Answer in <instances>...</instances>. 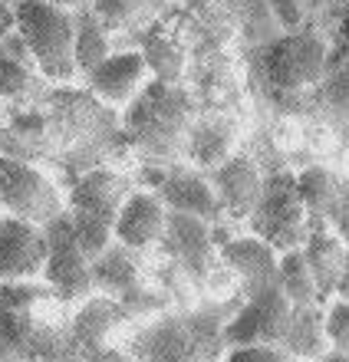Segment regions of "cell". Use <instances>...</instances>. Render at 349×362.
<instances>
[{
  "label": "cell",
  "mask_w": 349,
  "mask_h": 362,
  "mask_svg": "<svg viewBox=\"0 0 349 362\" xmlns=\"http://www.w3.org/2000/svg\"><path fill=\"white\" fill-rule=\"evenodd\" d=\"M280 349L300 362H320L330 353V339H326V326H323V303L293 306Z\"/></svg>",
  "instance_id": "19"
},
{
  "label": "cell",
  "mask_w": 349,
  "mask_h": 362,
  "mask_svg": "<svg viewBox=\"0 0 349 362\" xmlns=\"http://www.w3.org/2000/svg\"><path fill=\"white\" fill-rule=\"evenodd\" d=\"M191 115H195L191 95L178 83L151 79L129 103L125 129H129L139 148H145L149 155H159V158H171V155L185 152Z\"/></svg>",
  "instance_id": "2"
},
{
  "label": "cell",
  "mask_w": 349,
  "mask_h": 362,
  "mask_svg": "<svg viewBox=\"0 0 349 362\" xmlns=\"http://www.w3.org/2000/svg\"><path fill=\"white\" fill-rule=\"evenodd\" d=\"M330 53H326V66L333 63H349V10L340 17V23L333 27V37H326Z\"/></svg>",
  "instance_id": "32"
},
{
  "label": "cell",
  "mask_w": 349,
  "mask_h": 362,
  "mask_svg": "<svg viewBox=\"0 0 349 362\" xmlns=\"http://www.w3.org/2000/svg\"><path fill=\"white\" fill-rule=\"evenodd\" d=\"M135 362H214L191 329L188 316H161L132 343Z\"/></svg>",
  "instance_id": "10"
},
{
  "label": "cell",
  "mask_w": 349,
  "mask_h": 362,
  "mask_svg": "<svg viewBox=\"0 0 349 362\" xmlns=\"http://www.w3.org/2000/svg\"><path fill=\"white\" fill-rule=\"evenodd\" d=\"M151 83V69L142 49H113L99 66L86 76L89 93L105 105H129Z\"/></svg>",
  "instance_id": "11"
},
{
  "label": "cell",
  "mask_w": 349,
  "mask_h": 362,
  "mask_svg": "<svg viewBox=\"0 0 349 362\" xmlns=\"http://www.w3.org/2000/svg\"><path fill=\"white\" fill-rule=\"evenodd\" d=\"M139 49L151 69V79H159V83H181V73H185V47L178 43V37H171L165 27L151 23V27L142 33Z\"/></svg>",
  "instance_id": "23"
},
{
  "label": "cell",
  "mask_w": 349,
  "mask_h": 362,
  "mask_svg": "<svg viewBox=\"0 0 349 362\" xmlns=\"http://www.w3.org/2000/svg\"><path fill=\"white\" fill-rule=\"evenodd\" d=\"M227 10H231V20H234V30L244 37L247 47H264L274 37H280L283 27L277 23L274 10L267 0H224Z\"/></svg>",
  "instance_id": "25"
},
{
  "label": "cell",
  "mask_w": 349,
  "mask_h": 362,
  "mask_svg": "<svg viewBox=\"0 0 349 362\" xmlns=\"http://www.w3.org/2000/svg\"><path fill=\"white\" fill-rule=\"evenodd\" d=\"M30 86H33V69L23 63V57L0 53V95L17 99V95L30 93Z\"/></svg>",
  "instance_id": "30"
},
{
  "label": "cell",
  "mask_w": 349,
  "mask_h": 362,
  "mask_svg": "<svg viewBox=\"0 0 349 362\" xmlns=\"http://www.w3.org/2000/svg\"><path fill=\"white\" fill-rule=\"evenodd\" d=\"M293 181H297V194H300L307 214L310 218H330L333 204L340 198L343 175L326 168V165H307L303 172L293 175Z\"/></svg>",
  "instance_id": "24"
},
{
  "label": "cell",
  "mask_w": 349,
  "mask_h": 362,
  "mask_svg": "<svg viewBox=\"0 0 349 362\" xmlns=\"http://www.w3.org/2000/svg\"><path fill=\"white\" fill-rule=\"evenodd\" d=\"M267 4H270L277 23H280L283 30H300V27H307V13H303V4H300V0H267Z\"/></svg>",
  "instance_id": "33"
},
{
  "label": "cell",
  "mask_w": 349,
  "mask_h": 362,
  "mask_svg": "<svg viewBox=\"0 0 349 362\" xmlns=\"http://www.w3.org/2000/svg\"><path fill=\"white\" fill-rule=\"evenodd\" d=\"M234 142H237V125L231 119H224V115H211V119L188 125L185 155L195 162V168L211 172L214 165H221L224 158L234 155Z\"/></svg>",
  "instance_id": "18"
},
{
  "label": "cell",
  "mask_w": 349,
  "mask_h": 362,
  "mask_svg": "<svg viewBox=\"0 0 349 362\" xmlns=\"http://www.w3.org/2000/svg\"><path fill=\"white\" fill-rule=\"evenodd\" d=\"M277 286H280L283 296H287L293 306L320 303L316 284H313V274H310V264L303 257V247L283 250L280 254V264H277Z\"/></svg>",
  "instance_id": "26"
},
{
  "label": "cell",
  "mask_w": 349,
  "mask_h": 362,
  "mask_svg": "<svg viewBox=\"0 0 349 362\" xmlns=\"http://www.w3.org/2000/svg\"><path fill=\"white\" fill-rule=\"evenodd\" d=\"M67 218H69V228H73L76 240H79V247H83V254L89 260H96L115 240L113 221L86 214V211H67Z\"/></svg>",
  "instance_id": "27"
},
{
  "label": "cell",
  "mask_w": 349,
  "mask_h": 362,
  "mask_svg": "<svg viewBox=\"0 0 349 362\" xmlns=\"http://www.w3.org/2000/svg\"><path fill=\"white\" fill-rule=\"evenodd\" d=\"M50 4H57V7H67V10H79V7H89L93 0H50Z\"/></svg>",
  "instance_id": "37"
},
{
  "label": "cell",
  "mask_w": 349,
  "mask_h": 362,
  "mask_svg": "<svg viewBox=\"0 0 349 362\" xmlns=\"http://www.w3.org/2000/svg\"><path fill=\"white\" fill-rule=\"evenodd\" d=\"M257 73L267 93L274 95L280 105L293 109L297 103L310 99L316 103V89L326 73V53L330 43L323 33L310 27L283 30L280 37L257 47Z\"/></svg>",
  "instance_id": "1"
},
{
  "label": "cell",
  "mask_w": 349,
  "mask_h": 362,
  "mask_svg": "<svg viewBox=\"0 0 349 362\" xmlns=\"http://www.w3.org/2000/svg\"><path fill=\"white\" fill-rule=\"evenodd\" d=\"M47 228L0 214V284L37 280L47 264Z\"/></svg>",
  "instance_id": "9"
},
{
  "label": "cell",
  "mask_w": 349,
  "mask_h": 362,
  "mask_svg": "<svg viewBox=\"0 0 349 362\" xmlns=\"http://www.w3.org/2000/svg\"><path fill=\"white\" fill-rule=\"evenodd\" d=\"M63 211H67V198L40 168L0 155V214L47 228Z\"/></svg>",
  "instance_id": "5"
},
{
  "label": "cell",
  "mask_w": 349,
  "mask_h": 362,
  "mask_svg": "<svg viewBox=\"0 0 349 362\" xmlns=\"http://www.w3.org/2000/svg\"><path fill=\"white\" fill-rule=\"evenodd\" d=\"M346 250H349V244L330 228V221L310 218V234L303 240V257L310 264V274H313V284H316L320 303L333 300V293H336L343 264H346Z\"/></svg>",
  "instance_id": "16"
},
{
  "label": "cell",
  "mask_w": 349,
  "mask_h": 362,
  "mask_svg": "<svg viewBox=\"0 0 349 362\" xmlns=\"http://www.w3.org/2000/svg\"><path fill=\"white\" fill-rule=\"evenodd\" d=\"M151 191L161 198V204L168 211H181V214H195L211 224L224 218V208L217 201L214 188L205 172H191V168H165L151 178Z\"/></svg>",
  "instance_id": "12"
},
{
  "label": "cell",
  "mask_w": 349,
  "mask_h": 362,
  "mask_svg": "<svg viewBox=\"0 0 349 362\" xmlns=\"http://www.w3.org/2000/svg\"><path fill=\"white\" fill-rule=\"evenodd\" d=\"M47 264H43V284L53 290L57 300L73 303L93 293V260L83 254L67 211L47 224Z\"/></svg>",
  "instance_id": "7"
},
{
  "label": "cell",
  "mask_w": 349,
  "mask_h": 362,
  "mask_svg": "<svg viewBox=\"0 0 349 362\" xmlns=\"http://www.w3.org/2000/svg\"><path fill=\"white\" fill-rule=\"evenodd\" d=\"M168 250V257L178 264L191 280H208L214 270L217 257V240H214V224L195 214H181V211H168L165 221V234L159 240Z\"/></svg>",
  "instance_id": "8"
},
{
  "label": "cell",
  "mask_w": 349,
  "mask_h": 362,
  "mask_svg": "<svg viewBox=\"0 0 349 362\" xmlns=\"http://www.w3.org/2000/svg\"><path fill=\"white\" fill-rule=\"evenodd\" d=\"M316 105L336 119H349V63H333L316 89Z\"/></svg>",
  "instance_id": "28"
},
{
  "label": "cell",
  "mask_w": 349,
  "mask_h": 362,
  "mask_svg": "<svg viewBox=\"0 0 349 362\" xmlns=\"http://www.w3.org/2000/svg\"><path fill=\"white\" fill-rule=\"evenodd\" d=\"M73 17H76V43H73L76 73L86 79L109 53H113V33L103 27V20L93 13V7L73 10Z\"/></svg>",
  "instance_id": "22"
},
{
  "label": "cell",
  "mask_w": 349,
  "mask_h": 362,
  "mask_svg": "<svg viewBox=\"0 0 349 362\" xmlns=\"http://www.w3.org/2000/svg\"><path fill=\"white\" fill-rule=\"evenodd\" d=\"M247 224H251V234L264 238L277 254L303 247V240L310 234V214L297 194V181L290 172L267 175Z\"/></svg>",
  "instance_id": "4"
},
{
  "label": "cell",
  "mask_w": 349,
  "mask_h": 362,
  "mask_svg": "<svg viewBox=\"0 0 349 362\" xmlns=\"http://www.w3.org/2000/svg\"><path fill=\"white\" fill-rule=\"evenodd\" d=\"M132 194L129 178L113 168H93L76 181L67 194V211H86L96 218H105L115 224V214L122 208V201Z\"/></svg>",
  "instance_id": "17"
},
{
  "label": "cell",
  "mask_w": 349,
  "mask_h": 362,
  "mask_svg": "<svg viewBox=\"0 0 349 362\" xmlns=\"http://www.w3.org/2000/svg\"><path fill=\"white\" fill-rule=\"evenodd\" d=\"M326 221H330V228L349 244V178H343L340 198H336V204H333V211H330V218Z\"/></svg>",
  "instance_id": "34"
},
{
  "label": "cell",
  "mask_w": 349,
  "mask_h": 362,
  "mask_svg": "<svg viewBox=\"0 0 349 362\" xmlns=\"http://www.w3.org/2000/svg\"><path fill=\"white\" fill-rule=\"evenodd\" d=\"M214 240H217V234H214ZM217 257H221L224 267H231L237 274V280H241V286H244V293L277 284V264H280V254H277L264 238H257V234H241V238L217 240Z\"/></svg>",
  "instance_id": "14"
},
{
  "label": "cell",
  "mask_w": 349,
  "mask_h": 362,
  "mask_svg": "<svg viewBox=\"0 0 349 362\" xmlns=\"http://www.w3.org/2000/svg\"><path fill=\"white\" fill-rule=\"evenodd\" d=\"M168 0H93L89 7L103 27L119 37V33H145L151 23H159L161 10Z\"/></svg>",
  "instance_id": "21"
},
{
  "label": "cell",
  "mask_w": 349,
  "mask_h": 362,
  "mask_svg": "<svg viewBox=\"0 0 349 362\" xmlns=\"http://www.w3.org/2000/svg\"><path fill=\"white\" fill-rule=\"evenodd\" d=\"M17 33L27 47L33 66L50 83H73L76 73V17L73 10L57 7L50 0H17L13 7Z\"/></svg>",
  "instance_id": "3"
},
{
  "label": "cell",
  "mask_w": 349,
  "mask_h": 362,
  "mask_svg": "<svg viewBox=\"0 0 349 362\" xmlns=\"http://www.w3.org/2000/svg\"><path fill=\"white\" fill-rule=\"evenodd\" d=\"M323 326L333 353L349 356V296H333L323 303Z\"/></svg>",
  "instance_id": "29"
},
{
  "label": "cell",
  "mask_w": 349,
  "mask_h": 362,
  "mask_svg": "<svg viewBox=\"0 0 349 362\" xmlns=\"http://www.w3.org/2000/svg\"><path fill=\"white\" fill-rule=\"evenodd\" d=\"M93 290H103L109 296L129 300L142 293L139 290V264H135V250L113 240L109 247L93 260Z\"/></svg>",
  "instance_id": "20"
},
{
  "label": "cell",
  "mask_w": 349,
  "mask_h": 362,
  "mask_svg": "<svg viewBox=\"0 0 349 362\" xmlns=\"http://www.w3.org/2000/svg\"><path fill=\"white\" fill-rule=\"evenodd\" d=\"M165 221H168V208L161 204V198L155 191H132L122 201V208L115 214L113 234L119 244H125L129 250L142 254V250L155 247L165 234Z\"/></svg>",
  "instance_id": "15"
},
{
  "label": "cell",
  "mask_w": 349,
  "mask_h": 362,
  "mask_svg": "<svg viewBox=\"0 0 349 362\" xmlns=\"http://www.w3.org/2000/svg\"><path fill=\"white\" fill-rule=\"evenodd\" d=\"M300 4H303V13H307V23H310L316 13H323V10L330 7L333 0H300Z\"/></svg>",
  "instance_id": "35"
},
{
  "label": "cell",
  "mask_w": 349,
  "mask_h": 362,
  "mask_svg": "<svg viewBox=\"0 0 349 362\" xmlns=\"http://www.w3.org/2000/svg\"><path fill=\"white\" fill-rule=\"evenodd\" d=\"M205 175H208L211 188H214L217 201L224 208V218H237V221L251 218V211H254L257 198H261V188H264V175H261L254 158L234 152L231 158H224Z\"/></svg>",
  "instance_id": "13"
},
{
  "label": "cell",
  "mask_w": 349,
  "mask_h": 362,
  "mask_svg": "<svg viewBox=\"0 0 349 362\" xmlns=\"http://www.w3.org/2000/svg\"><path fill=\"white\" fill-rule=\"evenodd\" d=\"M293 303L283 296L280 286H261L244 293V303L227 316L224 323V349L227 346H247V343H267L280 346L290 326Z\"/></svg>",
  "instance_id": "6"
},
{
  "label": "cell",
  "mask_w": 349,
  "mask_h": 362,
  "mask_svg": "<svg viewBox=\"0 0 349 362\" xmlns=\"http://www.w3.org/2000/svg\"><path fill=\"white\" fill-rule=\"evenodd\" d=\"M333 296H349V250H346V264H343L340 284H336V293H333Z\"/></svg>",
  "instance_id": "36"
},
{
  "label": "cell",
  "mask_w": 349,
  "mask_h": 362,
  "mask_svg": "<svg viewBox=\"0 0 349 362\" xmlns=\"http://www.w3.org/2000/svg\"><path fill=\"white\" fill-rule=\"evenodd\" d=\"M290 356L283 353L280 346L267 343H247V346H227L224 356L217 362H287Z\"/></svg>",
  "instance_id": "31"
}]
</instances>
